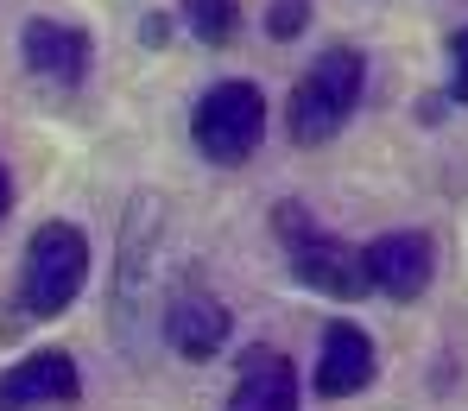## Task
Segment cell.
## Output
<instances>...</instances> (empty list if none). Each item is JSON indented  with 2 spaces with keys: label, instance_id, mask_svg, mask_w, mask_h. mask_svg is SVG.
Here are the masks:
<instances>
[{
  "label": "cell",
  "instance_id": "1",
  "mask_svg": "<svg viewBox=\"0 0 468 411\" xmlns=\"http://www.w3.org/2000/svg\"><path fill=\"white\" fill-rule=\"evenodd\" d=\"M361 95H367V58H361L355 45H329L311 70H304V82L292 89L285 133H292L298 146L335 140V133L348 127V114L361 108Z\"/></svg>",
  "mask_w": 468,
  "mask_h": 411
},
{
  "label": "cell",
  "instance_id": "2",
  "mask_svg": "<svg viewBox=\"0 0 468 411\" xmlns=\"http://www.w3.org/2000/svg\"><path fill=\"white\" fill-rule=\"evenodd\" d=\"M82 279H89V241L70 222H45L26 241V266H19V311L26 317H64L77 304Z\"/></svg>",
  "mask_w": 468,
  "mask_h": 411
},
{
  "label": "cell",
  "instance_id": "3",
  "mask_svg": "<svg viewBox=\"0 0 468 411\" xmlns=\"http://www.w3.org/2000/svg\"><path fill=\"white\" fill-rule=\"evenodd\" d=\"M272 228H279V241H285V253H292V279H298V285H311V291H323V298H342V304L367 291L361 247L323 235V228L311 222V209L279 203V209H272Z\"/></svg>",
  "mask_w": 468,
  "mask_h": 411
},
{
  "label": "cell",
  "instance_id": "4",
  "mask_svg": "<svg viewBox=\"0 0 468 411\" xmlns=\"http://www.w3.org/2000/svg\"><path fill=\"white\" fill-rule=\"evenodd\" d=\"M190 133H197V153L209 164H240L260 153V140H266V95L253 89V82H216L203 101H197V114H190Z\"/></svg>",
  "mask_w": 468,
  "mask_h": 411
},
{
  "label": "cell",
  "instance_id": "5",
  "mask_svg": "<svg viewBox=\"0 0 468 411\" xmlns=\"http://www.w3.org/2000/svg\"><path fill=\"white\" fill-rule=\"evenodd\" d=\"M361 272H367V291H387L392 304H411L424 298L431 272H437V253H431V235L418 228H392V235H374L361 247Z\"/></svg>",
  "mask_w": 468,
  "mask_h": 411
},
{
  "label": "cell",
  "instance_id": "6",
  "mask_svg": "<svg viewBox=\"0 0 468 411\" xmlns=\"http://www.w3.org/2000/svg\"><path fill=\"white\" fill-rule=\"evenodd\" d=\"M82 374L64 348H38L19 367L0 374V411H38V406H77Z\"/></svg>",
  "mask_w": 468,
  "mask_h": 411
},
{
  "label": "cell",
  "instance_id": "7",
  "mask_svg": "<svg viewBox=\"0 0 468 411\" xmlns=\"http://www.w3.org/2000/svg\"><path fill=\"white\" fill-rule=\"evenodd\" d=\"M165 342L177 354H190V361L222 354V342H229V304L216 291H203V285H177L165 298Z\"/></svg>",
  "mask_w": 468,
  "mask_h": 411
},
{
  "label": "cell",
  "instance_id": "8",
  "mask_svg": "<svg viewBox=\"0 0 468 411\" xmlns=\"http://www.w3.org/2000/svg\"><path fill=\"white\" fill-rule=\"evenodd\" d=\"M19 51H26L32 77L64 82V89H77V82L89 77V58H95L89 32H82V26H64V19H26Z\"/></svg>",
  "mask_w": 468,
  "mask_h": 411
},
{
  "label": "cell",
  "instance_id": "9",
  "mask_svg": "<svg viewBox=\"0 0 468 411\" xmlns=\"http://www.w3.org/2000/svg\"><path fill=\"white\" fill-rule=\"evenodd\" d=\"M374 342H367V329L355 323H329L323 329V348H316V393L323 399H355V393H367L374 386Z\"/></svg>",
  "mask_w": 468,
  "mask_h": 411
},
{
  "label": "cell",
  "instance_id": "10",
  "mask_svg": "<svg viewBox=\"0 0 468 411\" xmlns=\"http://www.w3.org/2000/svg\"><path fill=\"white\" fill-rule=\"evenodd\" d=\"M229 411H298V374L279 348H247Z\"/></svg>",
  "mask_w": 468,
  "mask_h": 411
},
{
  "label": "cell",
  "instance_id": "11",
  "mask_svg": "<svg viewBox=\"0 0 468 411\" xmlns=\"http://www.w3.org/2000/svg\"><path fill=\"white\" fill-rule=\"evenodd\" d=\"M184 26L203 45H229L234 32H240V6L234 0H184Z\"/></svg>",
  "mask_w": 468,
  "mask_h": 411
},
{
  "label": "cell",
  "instance_id": "12",
  "mask_svg": "<svg viewBox=\"0 0 468 411\" xmlns=\"http://www.w3.org/2000/svg\"><path fill=\"white\" fill-rule=\"evenodd\" d=\"M304 26H311V0H272V13H266L272 38H298Z\"/></svg>",
  "mask_w": 468,
  "mask_h": 411
},
{
  "label": "cell",
  "instance_id": "13",
  "mask_svg": "<svg viewBox=\"0 0 468 411\" xmlns=\"http://www.w3.org/2000/svg\"><path fill=\"white\" fill-rule=\"evenodd\" d=\"M450 95H456V101H468V26L450 38Z\"/></svg>",
  "mask_w": 468,
  "mask_h": 411
},
{
  "label": "cell",
  "instance_id": "14",
  "mask_svg": "<svg viewBox=\"0 0 468 411\" xmlns=\"http://www.w3.org/2000/svg\"><path fill=\"white\" fill-rule=\"evenodd\" d=\"M6 209H13V177H6V164H0V222H6Z\"/></svg>",
  "mask_w": 468,
  "mask_h": 411
}]
</instances>
